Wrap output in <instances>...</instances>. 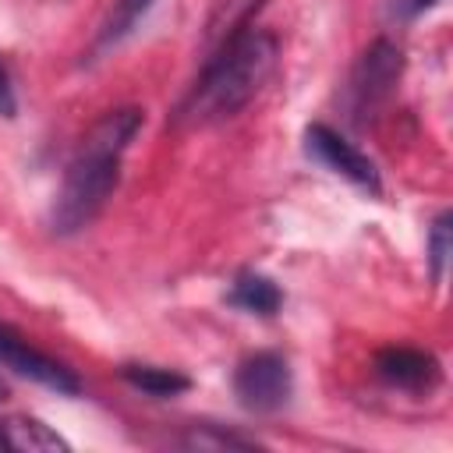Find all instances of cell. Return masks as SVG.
Listing matches in <instances>:
<instances>
[{
	"label": "cell",
	"mask_w": 453,
	"mask_h": 453,
	"mask_svg": "<svg viewBox=\"0 0 453 453\" xmlns=\"http://www.w3.org/2000/svg\"><path fill=\"white\" fill-rule=\"evenodd\" d=\"M304 149L326 170H333L336 177L350 180L354 188H361L368 195H382V180H379L375 163L354 142H347L336 127H329V124H308L304 127Z\"/></svg>",
	"instance_id": "obj_5"
},
{
	"label": "cell",
	"mask_w": 453,
	"mask_h": 453,
	"mask_svg": "<svg viewBox=\"0 0 453 453\" xmlns=\"http://www.w3.org/2000/svg\"><path fill=\"white\" fill-rule=\"evenodd\" d=\"M142 124H145V113L138 106H120V110H110L81 138V145L74 149L64 170L60 191L50 205V230L57 237H71L85 230L103 212V205L117 191L124 152L138 138Z\"/></svg>",
	"instance_id": "obj_1"
},
{
	"label": "cell",
	"mask_w": 453,
	"mask_h": 453,
	"mask_svg": "<svg viewBox=\"0 0 453 453\" xmlns=\"http://www.w3.org/2000/svg\"><path fill=\"white\" fill-rule=\"evenodd\" d=\"M375 372L386 386H396V389H407V393H428L439 386L442 379V365L435 354L421 350V347H382L375 354Z\"/></svg>",
	"instance_id": "obj_7"
},
{
	"label": "cell",
	"mask_w": 453,
	"mask_h": 453,
	"mask_svg": "<svg viewBox=\"0 0 453 453\" xmlns=\"http://www.w3.org/2000/svg\"><path fill=\"white\" fill-rule=\"evenodd\" d=\"M276 64V39L273 32L258 28L255 18L237 21L219 50L205 60L198 81L188 88L177 120L191 127H209L219 120L237 117L265 85Z\"/></svg>",
	"instance_id": "obj_2"
},
{
	"label": "cell",
	"mask_w": 453,
	"mask_h": 453,
	"mask_svg": "<svg viewBox=\"0 0 453 453\" xmlns=\"http://www.w3.org/2000/svg\"><path fill=\"white\" fill-rule=\"evenodd\" d=\"M4 449H11V446H7V435H4V421H0V453Z\"/></svg>",
	"instance_id": "obj_16"
},
{
	"label": "cell",
	"mask_w": 453,
	"mask_h": 453,
	"mask_svg": "<svg viewBox=\"0 0 453 453\" xmlns=\"http://www.w3.org/2000/svg\"><path fill=\"white\" fill-rule=\"evenodd\" d=\"M226 301H230L234 308H241V311H251V315L269 319V315L280 311L283 294H280V287H276L269 276H262V273H255V269H244V273L234 276V283H230V290H226Z\"/></svg>",
	"instance_id": "obj_8"
},
{
	"label": "cell",
	"mask_w": 453,
	"mask_h": 453,
	"mask_svg": "<svg viewBox=\"0 0 453 453\" xmlns=\"http://www.w3.org/2000/svg\"><path fill=\"white\" fill-rule=\"evenodd\" d=\"M4 396H7V386H4V382H0V400H4Z\"/></svg>",
	"instance_id": "obj_17"
},
{
	"label": "cell",
	"mask_w": 453,
	"mask_h": 453,
	"mask_svg": "<svg viewBox=\"0 0 453 453\" xmlns=\"http://www.w3.org/2000/svg\"><path fill=\"white\" fill-rule=\"evenodd\" d=\"M0 365L11 368L14 375L28 379V382H39V386L60 393V396L81 393V379H78L64 361L42 354L39 347H32L28 340H21L18 333H11V329H4V326H0Z\"/></svg>",
	"instance_id": "obj_6"
},
{
	"label": "cell",
	"mask_w": 453,
	"mask_h": 453,
	"mask_svg": "<svg viewBox=\"0 0 453 453\" xmlns=\"http://www.w3.org/2000/svg\"><path fill=\"white\" fill-rule=\"evenodd\" d=\"M0 421H4L7 446L18 453H67L71 449V442L60 432H53L50 425H42L39 418L14 414V418H0Z\"/></svg>",
	"instance_id": "obj_9"
},
{
	"label": "cell",
	"mask_w": 453,
	"mask_h": 453,
	"mask_svg": "<svg viewBox=\"0 0 453 453\" xmlns=\"http://www.w3.org/2000/svg\"><path fill=\"white\" fill-rule=\"evenodd\" d=\"M403 71V53L396 42L389 39H375L354 64L350 71V113L354 117H368L375 113L396 88Z\"/></svg>",
	"instance_id": "obj_4"
},
{
	"label": "cell",
	"mask_w": 453,
	"mask_h": 453,
	"mask_svg": "<svg viewBox=\"0 0 453 453\" xmlns=\"http://www.w3.org/2000/svg\"><path fill=\"white\" fill-rule=\"evenodd\" d=\"M439 0H407L403 7H407V14H421V11H432Z\"/></svg>",
	"instance_id": "obj_15"
},
{
	"label": "cell",
	"mask_w": 453,
	"mask_h": 453,
	"mask_svg": "<svg viewBox=\"0 0 453 453\" xmlns=\"http://www.w3.org/2000/svg\"><path fill=\"white\" fill-rule=\"evenodd\" d=\"M18 113V99H14V85H11V74L0 60V117H14Z\"/></svg>",
	"instance_id": "obj_14"
},
{
	"label": "cell",
	"mask_w": 453,
	"mask_h": 453,
	"mask_svg": "<svg viewBox=\"0 0 453 453\" xmlns=\"http://www.w3.org/2000/svg\"><path fill=\"white\" fill-rule=\"evenodd\" d=\"M180 446H188V449H255L258 442L248 435L219 432L216 425H191V432L180 439Z\"/></svg>",
	"instance_id": "obj_12"
},
{
	"label": "cell",
	"mask_w": 453,
	"mask_h": 453,
	"mask_svg": "<svg viewBox=\"0 0 453 453\" xmlns=\"http://www.w3.org/2000/svg\"><path fill=\"white\" fill-rule=\"evenodd\" d=\"M120 379L145 393V396H156V400H170V396H180L191 389V379L177 368H163V365H142V361H131V365H120Z\"/></svg>",
	"instance_id": "obj_10"
},
{
	"label": "cell",
	"mask_w": 453,
	"mask_h": 453,
	"mask_svg": "<svg viewBox=\"0 0 453 453\" xmlns=\"http://www.w3.org/2000/svg\"><path fill=\"white\" fill-rule=\"evenodd\" d=\"M152 7H156V0H113L110 14L103 18V25H99V32H96V53L120 46V42L145 21V14H149Z\"/></svg>",
	"instance_id": "obj_11"
},
{
	"label": "cell",
	"mask_w": 453,
	"mask_h": 453,
	"mask_svg": "<svg viewBox=\"0 0 453 453\" xmlns=\"http://www.w3.org/2000/svg\"><path fill=\"white\" fill-rule=\"evenodd\" d=\"M294 393L290 361L276 350L248 354L234 372V396L251 414H273L280 411Z\"/></svg>",
	"instance_id": "obj_3"
},
{
	"label": "cell",
	"mask_w": 453,
	"mask_h": 453,
	"mask_svg": "<svg viewBox=\"0 0 453 453\" xmlns=\"http://www.w3.org/2000/svg\"><path fill=\"white\" fill-rule=\"evenodd\" d=\"M449 251H453V234H449V212H439L432 230H428V265H432V280L439 283L442 273H446V262H449Z\"/></svg>",
	"instance_id": "obj_13"
}]
</instances>
